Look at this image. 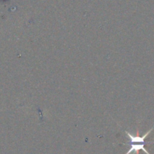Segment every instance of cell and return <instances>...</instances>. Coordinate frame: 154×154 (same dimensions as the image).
Here are the masks:
<instances>
[{"label":"cell","instance_id":"cell-1","mask_svg":"<svg viewBox=\"0 0 154 154\" xmlns=\"http://www.w3.org/2000/svg\"><path fill=\"white\" fill-rule=\"evenodd\" d=\"M154 129V126H153V128L150 129L149 131H147V133L144 134V135L142 136H140L138 135V133L137 134V135H133L132 134L129 133V132L126 131V134L127 135L128 138H129V141L128 144H136V143H142V144H154V142H147V141H145V139L147 138V137L151 133V132L153 131V129Z\"/></svg>","mask_w":154,"mask_h":154}]
</instances>
